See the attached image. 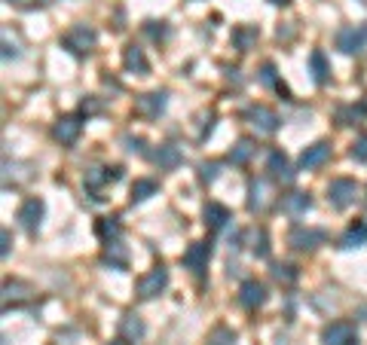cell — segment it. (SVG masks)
I'll use <instances>...</instances> for the list:
<instances>
[{"mask_svg": "<svg viewBox=\"0 0 367 345\" xmlns=\"http://www.w3.org/2000/svg\"><path fill=\"white\" fill-rule=\"evenodd\" d=\"M266 208H272V187L266 178H254L248 183V211L263 214Z\"/></svg>", "mask_w": 367, "mask_h": 345, "instance_id": "obj_6", "label": "cell"}, {"mask_svg": "<svg viewBox=\"0 0 367 345\" xmlns=\"http://www.w3.org/2000/svg\"><path fill=\"white\" fill-rule=\"evenodd\" d=\"M208 260H212V241H193V245L184 251L181 263L187 266L196 279H202V272L208 269Z\"/></svg>", "mask_w": 367, "mask_h": 345, "instance_id": "obj_5", "label": "cell"}, {"mask_svg": "<svg viewBox=\"0 0 367 345\" xmlns=\"http://www.w3.org/2000/svg\"><path fill=\"white\" fill-rule=\"evenodd\" d=\"M80 132H83V122H80V116H74V113L58 116L55 125H53V138L58 141V144H64V147H74V144H77Z\"/></svg>", "mask_w": 367, "mask_h": 345, "instance_id": "obj_7", "label": "cell"}, {"mask_svg": "<svg viewBox=\"0 0 367 345\" xmlns=\"http://www.w3.org/2000/svg\"><path fill=\"white\" fill-rule=\"evenodd\" d=\"M257 37H261V31H257L254 24H242V28H233V43H236L239 52H248V49L257 43Z\"/></svg>", "mask_w": 367, "mask_h": 345, "instance_id": "obj_23", "label": "cell"}, {"mask_svg": "<svg viewBox=\"0 0 367 345\" xmlns=\"http://www.w3.org/2000/svg\"><path fill=\"white\" fill-rule=\"evenodd\" d=\"M0 254L10 257V230H4V248H0Z\"/></svg>", "mask_w": 367, "mask_h": 345, "instance_id": "obj_39", "label": "cell"}, {"mask_svg": "<svg viewBox=\"0 0 367 345\" xmlns=\"http://www.w3.org/2000/svg\"><path fill=\"white\" fill-rule=\"evenodd\" d=\"M245 241H248V251H251L257 260L270 257V235H266L263 226H251V230L245 232Z\"/></svg>", "mask_w": 367, "mask_h": 345, "instance_id": "obj_18", "label": "cell"}, {"mask_svg": "<svg viewBox=\"0 0 367 345\" xmlns=\"http://www.w3.org/2000/svg\"><path fill=\"white\" fill-rule=\"evenodd\" d=\"M352 159L355 162H367V138H358L352 144Z\"/></svg>", "mask_w": 367, "mask_h": 345, "instance_id": "obj_37", "label": "cell"}, {"mask_svg": "<svg viewBox=\"0 0 367 345\" xmlns=\"http://www.w3.org/2000/svg\"><path fill=\"white\" fill-rule=\"evenodd\" d=\"M239 302L248 309V312H254L257 306H263L266 302V288L257 279H248V281H242V288H239Z\"/></svg>", "mask_w": 367, "mask_h": 345, "instance_id": "obj_14", "label": "cell"}, {"mask_svg": "<svg viewBox=\"0 0 367 345\" xmlns=\"http://www.w3.org/2000/svg\"><path fill=\"white\" fill-rule=\"evenodd\" d=\"M310 208H312V196H310V192H291V196L282 199V211L291 214V217L306 214Z\"/></svg>", "mask_w": 367, "mask_h": 345, "instance_id": "obj_20", "label": "cell"}, {"mask_svg": "<svg viewBox=\"0 0 367 345\" xmlns=\"http://www.w3.org/2000/svg\"><path fill=\"white\" fill-rule=\"evenodd\" d=\"M43 199H25L22 202V208H19V214H15V220L22 223V230L25 232H37V226L40 220H43Z\"/></svg>", "mask_w": 367, "mask_h": 345, "instance_id": "obj_10", "label": "cell"}, {"mask_svg": "<svg viewBox=\"0 0 367 345\" xmlns=\"http://www.w3.org/2000/svg\"><path fill=\"white\" fill-rule=\"evenodd\" d=\"M111 345H129V339H116V342H111Z\"/></svg>", "mask_w": 367, "mask_h": 345, "instance_id": "obj_42", "label": "cell"}, {"mask_svg": "<svg viewBox=\"0 0 367 345\" xmlns=\"http://www.w3.org/2000/svg\"><path fill=\"white\" fill-rule=\"evenodd\" d=\"M123 178V168L113 165V168H89L86 178H83V187L89 192H98V187H104V183H116Z\"/></svg>", "mask_w": 367, "mask_h": 345, "instance_id": "obj_13", "label": "cell"}, {"mask_svg": "<svg viewBox=\"0 0 367 345\" xmlns=\"http://www.w3.org/2000/svg\"><path fill=\"white\" fill-rule=\"evenodd\" d=\"M153 162L160 165L162 171H174V168L184 162V156H181V150L174 147V144H162V147L153 153Z\"/></svg>", "mask_w": 367, "mask_h": 345, "instance_id": "obj_21", "label": "cell"}, {"mask_svg": "<svg viewBox=\"0 0 367 345\" xmlns=\"http://www.w3.org/2000/svg\"><path fill=\"white\" fill-rule=\"evenodd\" d=\"M361 245H367V223H358V226H352L343 239H340V248H346V251H352V248H361Z\"/></svg>", "mask_w": 367, "mask_h": 345, "instance_id": "obj_26", "label": "cell"}, {"mask_svg": "<svg viewBox=\"0 0 367 345\" xmlns=\"http://www.w3.org/2000/svg\"><path fill=\"white\" fill-rule=\"evenodd\" d=\"M4 58H15V46H10V40L4 43Z\"/></svg>", "mask_w": 367, "mask_h": 345, "instance_id": "obj_40", "label": "cell"}, {"mask_svg": "<svg viewBox=\"0 0 367 345\" xmlns=\"http://www.w3.org/2000/svg\"><path fill=\"white\" fill-rule=\"evenodd\" d=\"M337 49L346 55H361L367 49V22L364 24H349L337 31Z\"/></svg>", "mask_w": 367, "mask_h": 345, "instance_id": "obj_2", "label": "cell"}, {"mask_svg": "<svg viewBox=\"0 0 367 345\" xmlns=\"http://www.w3.org/2000/svg\"><path fill=\"white\" fill-rule=\"evenodd\" d=\"M328 241V232L324 230H303V226H294L288 235V245L294 251H315L319 245Z\"/></svg>", "mask_w": 367, "mask_h": 345, "instance_id": "obj_9", "label": "cell"}, {"mask_svg": "<svg viewBox=\"0 0 367 345\" xmlns=\"http://www.w3.org/2000/svg\"><path fill=\"white\" fill-rule=\"evenodd\" d=\"M202 220H205V226L212 232H218V230H223V226L233 220V214H230L227 205H221V202H208V205L202 208Z\"/></svg>", "mask_w": 367, "mask_h": 345, "instance_id": "obj_16", "label": "cell"}, {"mask_svg": "<svg viewBox=\"0 0 367 345\" xmlns=\"http://www.w3.org/2000/svg\"><path fill=\"white\" fill-rule=\"evenodd\" d=\"M310 64H312V80L319 83V86H324L331 77V64H328V58H324L321 49H315V52L310 55Z\"/></svg>", "mask_w": 367, "mask_h": 345, "instance_id": "obj_25", "label": "cell"}, {"mask_svg": "<svg viewBox=\"0 0 367 345\" xmlns=\"http://www.w3.org/2000/svg\"><path fill=\"white\" fill-rule=\"evenodd\" d=\"M144 31H147L150 37L156 40V43H160V40H165V37H169V28H165V22H147V24H144Z\"/></svg>", "mask_w": 367, "mask_h": 345, "instance_id": "obj_33", "label": "cell"}, {"mask_svg": "<svg viewBox=\"0 0 367 345\" xmlns=\"http://www.w3.org/2000/svg\"><path fill=\"white\" fill-rule=\"evenodd\" d=\"M261 83H263V86H272V89H279V86H282V83L275 80V64L266 62V64L261 67Z\"/></svg>", "mask_w": 367, "mask_h": 345, "instance_id": "obj_34", "label": "cell"}, {"mask_svg": "<svg viewBox=\"0 0 367 345\" xmlns=\"http://www.w3.org/2000/svg\"><path fill=\"white\" fill-rule=\"evenodd\" d=\"M120 333H123V339L138 342L141 336H144V321H141V318H138L135 312L123 315V321H120Z\"/></svg>", "mask_w": 367, "mask_h": 345, "instance_id": "obj_24", "label": "cell"}, {"mask_svg": "<svg viewBox=\"0 0 367 345\" xmlns=\"http://www.w3.org/2000/svg\"><path fill=\"white\" fill-rule=\"evenodd\" d=\"M123 64H126V71L132 73H150V62H147V55H144V49L135 46V43H129L126 49H123Z\"/></svg>", "mask_w": 367, "mask_h": 345, "instance_id": "obj_17", "label": "cell"}, {"mask_svg": "<svg viewBox=\"0 0 367 345\" xmlns=\"http://www.w3.org/2000/svg\"><path fill=\"white\" fill-rule=\"evenodd\" d=\"M266 171H272L279 181H285V183H294V168H291V162H288V156L285 153H279V150H272L270 153V159H266Z\"/></svg>", "mask_w": 367, "mask_h": 345, "instance_id": "obj_19", "label": "cell"}, {"mask_svg": "<svg viewBox=\"0 0 367 345\" xmlns=\"http://www.w3.org/2000/svg\"><path fill=\"white\" fill-rule=\"evenodd\" d=\"M165 104H169V95H165V92H147V95H141L135 101V111L141 116H147V120H160Z\"/></svg>", "mask_w": 367, "mask_h": 345, "instance_id": "obj_12", "label": "cell"}, {"mask_svg": "<svg viewBox=\"0 0 367 345\" xmlns=\"http://www.w3.org/2000/svg\"><path fill=\"white\" fill-rule=\"evenodd\" d=\"M165 288H169V269H165L162 263L153 266L147 275H141V279H138V297H141V300L160 297Z\"/></svg>", "mask_w": 367, "mask_h": 345, "instance_id": "obj_3", "label": "cell"}, {"mask_svg": "<svg viewBox=\"0 0 367 345\" xmlns=\"http://www.w3.org/2000/svg\"><path fill=\"white\" fill-rule=\"evenodd\" d=\"M270 3H275V6H288L291 0H270Z\"/></svg>", "mask_w": 367, "mask_h": 345, "instance_id": "obj_41", "label": "cell"}, {"mask_svg": "<svg viewBox=\"0 0 367 345\" xmlns=\"http://www.w3.org/2000/svg\"><path fill=\"white\" fill-rule=\"evenodd\" d=\"M80 113H83V116H95V113H102V101H98L95 95L83 98V104H80Z\"/></svg>", "mask_w": 367, "mask_h": 345, "instance_id": "obj_35", "label": "cell"}, {"mask_svg": "<svg viewBox=\"0 0 367 345\" xmlns=\"http://www.w3.org/2000/svg\"><path fill=\"white\" fill-rule=\"evenodd\" d=\"M245 120L254 125V129H261L263 134H272L275 129H279V116H275V111H270V107H263V104H251L245 111Z\"/></svg>", "mask_w": 367, "mask_h": 345, "instance_id": "obj_11", "label": "cell"}, {"mask_svg": "<svg viewBox=\"0 0 367 345\" xmlns=\"http://www.w3.org/2000/svg\"><path fill=\"white\" fill-rule=\"evenodd\" d=\"M331 159V144L328 141H315L312 147H306L303 153H300V168H321L324 162Z\"/></svg>", "mask_w": 367, "mask_h": 345, "instance_id": "obj_15", "label": "cell"}, {"mask_svg": "<svg viewBox=\"0 0 367 345\" xmlns=\"http://www.w3.org/2000/svg\"><path fill=\"white\" fill-rule=\"evenodd\" d=\"M324 345H358V330L349 321H333L321 330Z\"/></svg>", "mask_w": 367, "mask_h": 345, "instance_id": "obj_8", "label": "cell"}, {"mask_svg": "<svg viewBox=\"0 0 367 345\" xmlns=\"http://www.w3.org/2000/svg\"><path fill=\"white\" fill-rule=\"evenodd\" d=\"M364 113H367V107H358V111H355V107H343L337 116H340V125H355Z\"/></svg>", "mask_w": 367, "mask_h": 345, "instance_id": "obj_32", "label": "cell"}, {"mask_svg": "<svg viewBox=\"0 0 367 345\" xmlns=\"http://www.w3.org/2000/svg\"><path fill=\"white\" fill-rule=\"evenodd\" d=\"M95 232H98V239L104 241V245H111V241H120V235H123V226L116 217H102V220L95 223Z\"/></svg>", "mask_w": 367, "mask_h": 345, "instance_id": "obj_22", "label": "cell"}, {"mask_svg": "<svg viewBox=\"0 0 367 345\" xmlns=\"http://www.w3.org/2000/svg\"><path fill=\"white\" fill-rule=\"evenodd\" d=\"M218 171H221L218 162H202V165H199V178H202L205 183H212L214 178H218Z\"/></svg>", "mask_w": 367, "mask_h": 345, "instance_id": "obj_36", "label": "cell"}, {"mask_svg": "<svg viewBox=\"0 0 367 345\" xmlns=\"http://www.w3.org/2000/svg\"><path fill=\"white\" fill-rule=\"evenodd\" d=\"M126 141V150H132V153H144V141L141 138H123Z\"/></svg>", "mask_w": 367, "mask_h": 345, "instance_id": "obj_38", "label": "cell"}, {"mask_svg": "<svg viewBox=\"0 0 367 345\" xmlns=\"http://www.w3.org/2000/svg\"><path fill=\"white\" fill-rule=\"evenodd\" d=\"M251 156H254V141H251V138L236 141V147L230 150V162H233V165H245Z\"/></svg>", "mask_w": 367, "mask_h": 345, "instance_id": "obj_27", "label": "cell"}, {"mask_svg": "<svg viewBox=\"0 0 367 345\" xmlns=\"http://www.w3.org/2000/svg\"><path fill=\"white\" fill-rule=\"evenodd\" d=\"M156 181H147V178H141L132 183V202H147L150 196H156Z\"/></svg>", "mask_w": 367, "mask_h": 345, "instance_id": "obj_29", "label": "cell"}, {"mask_svg": "<svg viewBox=\"0 0 367 345\" xmlns=\"http://www.w3.org/2000/svg\"><path fill=\"white\" fill-rule=\"evenodd\" d=\"M43 3H49V0H43Z\"/></svg>", "mask_w": 367, "mask_h": 345, "instance_id": "obj_43", "label": "cell"}, {"mask_svg": "<svg viewBox=\"0 0 367 345\" xmlns=\"http://www.w3.org/2000/svg\"><path fill=\"white\" fill-rule=\"evenodd\" d=\"M104 263H111L116 269H126L129 266V254H126V248L120 245V241H111L104 251Z\"/></svg>", "mask_w": 367, "mask_h": 345, "instance_id": "obj_28", "label": "cell"}, {"mask_svg": "<svg viewBox=\"0 0 367 345\" xmlns=\"http://www.w3.org/2000/svg\"><path fill=\"white\" fill-rule=\"evenodd\" d=\"M208 345H236V333H233L230 327H214V330L208 333Z\"/></svg>", "mask_w": 367, "mask_h": 345, "instance_id": "obj_31", "label": "cell"}, {"mask_svg": "<svg viewBox=\"0 0 367 345\" xmlns=\"http://www.w3.org/2000/svg\"><path fill=\"white\" fill-rule=\"evenodd\" d=\"M62 43H64V49H71L74 55H89L98 43V34H95V28H89V24H74L62 37Z\"/></svg>", "mask_w": 367, "mask_h": 345, "instance_id": "obj_1", "label": "cell"}, {"mask_svg": "<svg viewBox=\"0 0 367 345\" xmlns=\"http://www.w3.org/2000/svg\"><path fill=\"white\" fill-rule=\"evenodd\" d=\"M355 199H358V183L355 181H349V178H337V181H331V187H328V202L337 211H346L349 205H355Z\"/></svg>", "mask_w": 367, "mask_h": 345, "instance_id": "obj_4", "label": "cell"}, {"mask_svg": "<svg viewBox=\"0 0 367 345\" xmlns=\"http://www.w3.org/2000/svg\"><path fill=\"white\" fill-rule=\"evenodd\" d=\"M297 266H288V263H275L272 266V279L282 281V284H294L297 281Z\"/></svg>", "mask_w": 367, "mask_h": 345, "instance_id": "obj_30", "label": "cell"}]
</instances>
